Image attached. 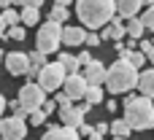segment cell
<instances>
[{
	"label": "cell",
	"instance_id": "1",
	"mask_svg": "<svg viewBox=\"0 0 154 140\" xmlns=\"http://www.w3.org/2000/svg\"><path fill=\"white\" fill-rule=\"evenodd\" d=\"M76 16L87 30H100L114 22L116 5L114 0H76Z\"/></svg>",
	"mask_w": 154,
	"mask_h": 140
},
{
	"label": "cell",
	"instance_id": "2",
	"mask_svg": "<svg viewBox=\"0 0 154 140\" xmlns=\"http://www.w3.org/2000/svg\"><path fill=\"white\" fill-rule=\"evenodd\" d=\"M125 121L130 124V130H135V132H146V130H152L154 127V103L149 97H143V94H130L125 103Z\"/></svg>",
	"mask_w": 154,
	"mask_h": 140
},
{
	"label": "cell",
	"instance_id": "3",
	"mask_svg": "<svg viewBox=\"0 0 154 140\" xmlns=\"http://www.w3.org/2000/svg\"><path fill=\"white\" fill-rule=\"evenodd\" d=\"M133 86H138V70L130 62L116 59L106 73V89L111 94H127Z\"/></svg>",
	"mask_w": 154,
	"mask_h": 140
},
{
	"label": "cell",
	"instance_id": "4",
	"mask_svg": "<svg viewBox=\"0 0 154 140\" xmlns=\"http://www.w3.org/2000/svg\"><path fill=\"white\" fill-rule=\"evenodd\" d=\"M62 46V24L57 22H43L38 27V38H35V51L41 54H54L57 49Z\"/></svg>",
	"mask_w": 154,
	"mask_h": 140
},
{
	"label": "cell",
	"instance_id": "5",
	"mask_svg": "<svg viewBox=\"0 0 154 140\" xmlns=\"http://www.w3.org/2000/svg\"><path fill=\"white\" fill-rule=\"evenodd\" d=\"M65 78H68V73L62 70L60 62H46V65L41 67L38 78H35V84H38L43 92H57V89H62Z\"/></svg>",
	"mask_w": 154,
	"mask_h": 140
},
{
	"label": "cell",
	"instance_id": "6",
	"mask_svg": "<svg viewBox=\"0 0 154 140\" xmlns=\"http://www.w3.org/2000/svg\"><path fill=\"white\" fill-rule=\"evenodd\" d=\"M22 105H24V111H27V116L32 113V111H38L41 105H43V100H46V92L35 84V81H27L22 89H19V97H16Z\"/></svg>",
	"mask_w": 154,
	"mask_h": 140
},
{
	"label": "cell",
	"instance_id": "7",
	"mask_svg": "<svg viewBox=\"0 0 154 140\" xmlns=\"http://www.w3.org/2000/svg\"><path fill=\"white\" fill-rule=\"evenodd\" d=\"M0 138L3 140H24L27 138V124H24V119H16V116L0 119Z\"/></svg>",
	"mask_w": 154,
	"mask_h": 140
},
{
	"label": "cell",
	"instance_id": "8",
	"mask_svg": "<svg viewBox=\"0 0 154 140\" xmlns=\"http://www.w3.org/2000/svg\"><path fill=\"white\" fill-rule=\"evenodd\" d=\"M92 111V105L89 103H81V105H68V108H60V119H62V127H79V124H84V116Z\"/></svg>",
	"mask_w": 154,
	"mask_h": 140
},
{
	"label": "cell",
	"instance_id": "9",
	"mask_svg": "<svg viewBox=\"0 0 154 140\" xmlns=\"http://www.w3.org/2000/svg\"><path fill=\"white\" fill-rule=\"evenodd\" d=\"M3 62H5V70L11 76H27V70H30V59L24 51H8Z\"/></svg>",
	"mask_w": 154,
	"mask_h": 140
},
{
	"label": "cell",
	"instance_id": "10",
	"mask_svg": "<svg viewBox=\"0 0 154 140\" xmlns=\"http://www.w3.org/2000/svg\"><path fill=\"white\" fill-rule=\"evenodd\" d=\"M87 86H89V84H87V78H84L81 73H73V76H68V78H65L62 92H65V94H68V97L76 103V100H81V97H84Z\"/></svg>",
	"mask_w": 154,
	"mask_h": 140
},
{
	"label": "cell",
	"instance_id": "11",
	"mask_svg": "<svg viewBox=\"0 0 154 140\" xmlns=\"http://www.w3.org/2000/svg\"><path fill=\"white\" fill-rule=\"evenodd\" d=\"M106 73H108V67L100 62V59H92L87 67H84V78H87V84H95V86H103L106 84Z\"/></svg>",
	"mask_w": 154,
	"mask_h": 140
},
{
	"label": "cell",
	"instance_id": "12",
	"mask_svg": "<svg viewBox=\"0 0 154 140\" xmlns=\"http://www.w3.org/2000/svg\"><path fill=\"white\" fill-rule=\"evenodd\" d=\"M41 140H81V135L73 130V127H49Z\"/></svg>",
	"mask_w": 154,
	"mask_h": 140
},
{
	"label": "cell",
	"instance_id": "13",
	"mask_svg": "<svg viewBox=\"0 0 154 140\" xmlns=\"http://www.w3.org/2000/svg\"><path fill=\"white\" fill-rule=\"evenodd\" d=\"M114 5H116V16L119 19H135L143 3L141 0H114Z\"/></svg>",
	"mask_w": 154,
	"mask_h": 140
},
{
	"label": "cell",
	"instance_id": "14",
	"mask_svg": "<svg viewBox=\"0 0 154 140\" xmlns=\"http://www.w3.org/2000/svg\"><path fill=\"white\" fill-rule=\"evenodd\" d=\"M122 38H127V32H125V24H122V19H119V16H114V22L103 27V35H100V40H116V43H119Z\"/></svg>",
	"mask_w": 154,
	"mask_h": 140
},
{
	"label": "cell",
	"instance_id": "15",
	"mask_svg": "<svg viewBox=\"0 0 154 140\" xmlns=\"http://www.w3.org/2000/svg\"><path fill=\"white\" fill-rule=\"evenodd\" d=\"M84 40H87L84 27H62V43L65 46H81Z\"/></svg>",
	"mask_w": 154,
	"mask_h": 140
},
{
	"label": "cell",
	"instance_id": "16",
	"mask_svg": "<svg viewBox=\"0 0 154 140\" xmlns=\"http://www.w3.org/2000/svg\"><path fill=\"white\" fill-rule=\"evenodd\" d=\"M125 32H127V38H130V46L135 49V40H141V38H143L146 27H143V22L135 16V19H127V24H125Z\"/></svg>",
	"mask_w": 154,
	"mask_h": 140
},
{
	"label": "cell",
	"instance_id": "17",
	"mask_svg": "<svg viewBox=\"0 0 154 140\" xmlns=\"http://www.w3.org/2000/svg\"><path fill=\"white\" fill-rule=\"evenodd\" d=\"M138 89H141V94H143V97L154 100V67H152V70L138 73Z\"/></svg>",
	"mask_w": 154,
	"mask_h": 140
},
{
	"label": "cell",
	"instance_id": "18",
	"mask_svg": "<svg viewBox=\"0 0 154 140\" xmlns=\"http://www.w3.org/2000/svg\"><path fill=\"white\" fill-rule=\"evenodd\" d=\"M41 22V13H38V8H30V5H24L22 11H19V24L22 27H35Z\"/></svg>",
	"mask_w": 154,
	"mask_h": 140
},
{
	"label": "cell",
	"instance_id": "19",
	"mask_svg": "<svg viewBox=\"0 0 154 140\" xmlns=\"http://www.w3.org/2000/svg\"><path fill=\"white\" fill-rule=\"evenodd\" d=\"M27 59H30V70H27V78H38L41 67L46 65V54H41V51H32V54H27Z\"/></svg>",
	"mask_w": 154,
	"mask_h": 140
},
{
	"label": "cell",
	"instance_id": "20",
	"mask_svg": "<svg viewBox=\"0 0 154 140\" xmlns=\"http://www.w3.org/2000/svg\"><path fill=\"white\" fill-rule=\"evenodd\" d=\"M57 62L62 65V70H65L68 76H73V73H79V70H81L79 57H73V54H68V51H65V54H60V57H57Z\"/></svg>",
	"mask_w": 154,
	"mask_h": 140
},
{
	"label": "cell",
	"instance_id": "21",
	"mask_svg": "<svg viewBox=\"0 0 154 140\" xmlns=\"http://www.w3.org/2000/svg\"><path fill=\"white\" fill-rule=\"evenodd\" d=\"M103 97H106V92H103V86H95V84H89L87 86V92H84V100L95 108L97 103H103Z\"/></svg>",
	"mask_w": 154,
	"mask_h": 140
},
{
	"label": "cell",
	"instance_id": "22",
	"mask_svg": "<svg viewBox=\"0 0 154 140\" xmlns=\"http://www.w3.org/2000/svg\"><path fill=\"white\" fill-rule=\"evenodd\" d=\"M130 124L125 121V119H114V124H111V138H130Z\"/></svg>",
	"mask_w": 154,
	"mask_h": 140
},
{
	"label": "cell",
	"instance_id": "23",
	"mask_svg": "<svg viewBox=\"0 0 154 140\" xmlns=\"http://www.w3.org/2000/svg\"><path fill=\"white\" fill-rule=\"evenodd\" d=\"M68 8L65 5H54L51 8V13H49V22H57V24H62V22H68Z\"/></svg>",
	"mask_w": 154,
	"mask_h": 140
},
{
	"label": "cell",
	"instance_id": "24",
	"mask_svg": "<svg viewBox=\"0 0 154 140\" xmlns=\"http://www.w3.org/2000/svg\"><path fill=\"white\" fill-rule=\"evenodd\" d=\"M0 19L5 22V27H16V24H19V11H14V8H5V11L0 13Z\"/></svg>",
	"mask_w": 154,
	"mask_h": 140
},
{
	"label": "cell",
	"instance_id": "25",
	"mask_svg": "<svg viewBox=\"0 0 154 140\" xmlns=\"http://www.w3.org/2000/svg\"><path fill=\"white\" fill-rule=\"evenodd\" d=\"M5 38H8V40H24V27H22V24L8 27V30H5Z\"/></svg>",
	"mask_w": 154,
	"mask_h": 140
},
{
	"label": "cell",
	"instance_id": "26",
	"mask_svg": "<svg viewBox=\"0 0 154 140\" xmlns=\"http://www.w3.org/2000/svg\"><path fill=\"white\" fill-rule=\"evenodd\" d=\"M8 108L14 111V116H16V119H27V111H24V105H22L19 100H8Z\"/></svg>",
	"mask_w": 154,
	"mask_h": 140
},
{
	"label": "cell",
	"instance_id": "27",
	"mask_svg": "<svg viewBox=\"0 0 154 140\" xmlns=\"http://www.w3.org/2000/svg\"><path fill=\"white\" fill-rule=\"evenodd\" d=\"M138 19L143 22V27H146V30H152V32H154V5H149V8H146V13H143V16H138Z\"/></svg>",
	"mask_w": 154,
	"mask_h": 140
},
{
	"label": "cell",
	"instance_id": "28",
	"mask_svg": "<svg viewBox=\"0 0 154 140\" xmlns=\"http://www.w3.org/2000/svg\"><path fill=\"white\" fill-rule=\"evenodd\" d=\"M27 119H30V124H35V127H41V124H43V121H46L49 116H46V113H43V111L38 108V111H32V113H30Z\"/></svg>",
	"mask_w": 154,
	"mask_h": 140
},
{
	"label": "cell",
	"instance_id": "29",
	"mask_svg": "<svg viewBox=\"0 0 154 140\" xmlns=\"http://www.w3.org/2000/svg\"><path fill=\"white\" fill-rule=\"evenodd\" d=\"M54 103H57V108H68V105H73V100H70L65 92H60V94L54 97Z\"/></svg>",
	"mask_w": 154,
	"mask_h": 140
},
{
	"label": "cell",
	"instance_id": "30",
	"mask_svg": "<svg viewBox=\"0 0 154 140\" xmlns=\"http://www.w3.org/2000/svg\"><path fill=\"white\" fill-rule=\"evenodd\" d=\"M84 43H87L89 49H97L103 40H100V35H95V32H87V40H84Z\"/></svg>",
	"mask_w": 154,
	"mask_h": 140
},
{
	"label": "cell",
	"instance_id": "31",
	"mask_svg": "<svg viewBox=\"0 0 154 140\" xmlns=\"http://www.w3.org/2000/svg\"><path fill=\"white\" fill-rule=\"evenodd\" d=\"M76 132H79V135H81V138H89V135H92V132H95V127H92V124H87V121H84V124H79V127H76Z\"/></svg>",
	"mask_w": 154,
	"mask_h": 140
},
{
	"label": "cell",
	"instance_id": "32",
	"mask_svg": "<svg viewBox=\"0 0 154 140\" xmlns=\"http://www.w3.org/2000/svg\"><path fill=\"white\" fill-rule=\"evenodd\" d=\"M41 111H43L46 116H51V113L57 111V103H54V100H43V105H41Z\"/></svg>",
	"mask_w": 154,
	"mask_h": 140
},
{
	"label": "cell",
	"instance_id": "33",
	"mask_svg": "<svg viewBox=\"0 0 154 140\" xmlns=\"http://www.w3.org/2000/svg\"><path fill=\"white\" fill-rule=\"evenodd\" d=\"M95 132H97V135H108V132H111V124H108V121H97V124H95Z\"/></svg>",
	"mask_w": 154,
	"mask_h": 140
},
{
	"label": "cell",
	"instance_id": "34",
	"mask_svg": "<svg viewBox=\"0 0 154 140\" xmlns=\"http://www.w3.org/2000/svg\"><path fill=\"white\" fill-rule=\"evenodd\" d=\"M152 49H154V43H152V40H146V38H141V43H138V51H141V54H149Z\"/></svg>",
	"mask_w": 154,
	"mask_h": 140
},
{
	"label": "cell",
	"instance_id": "35",
	"mask_svg": "<svg viewBox=\"0 0 154 140\" xmlns=\"http://www.w3.org/2000/svg\"><path fill=\"white\" fill-rule=\"evenodd\" d=\"M89 62H92V54H89V51H81V54H79V65H81V67H87Z\"/></svg>",
	"mask_w": 154,
	"mask_h": 140
},
{
	"label": "cell",
	"instance_id": "36",
	"mask_svg": "<svg viewBox=\"0 0 154 140\" xmlns=\"http://www.w3.org/2000/svg\"><path fill=\"white\" fill-rule=\"evenodd\" d=\"M41 3H43V0H16V5H22V8H24V5H30V8H41Z\"/></svg>",
	"mask_w": 154,
	"mask_h": 140
},
{
	"label": "cell",
	"instance_id": "37",
	"mask_svg": "<svg viewBox=\"0 0 154 140\" xmlns=\"http://www.w3.org/2000/svg\"><path fill=\"white\" fill-rule=\"evenodd\" d=\"M5 108H8V100L0 94V119H3V111H5Z\"/></svg>",
	"mask_w": 154,
	"mask_h": 140
},
{
	"label": "cell",
	"instance_id": "38",
	"mask_svg": "<svg viewBox=\"0 0 154 140\" xmlns=\"http://www.w3.org/2000/svg\"><path fill=\"white\" fill-rule=\"evenodd\" d=\"M5 30H8V27H5V22H3V19H0V40H3V38H5Z\"/></svg>",
	"mask_w": 154,
	"mask_h": 140
},
{
	"label": "cell",
	"instance_id": "39",
	"mask_svg": "<svg viewBox=\"0 0 154 140\" xmlns=\"http://www.w3.org/2000/svg\"><path fill=\"white\" fill-rule=\"evenodd\" d=\"M0 8L5 11V8H11V0H0Z\"/></svg>",
	"mask_w": 154,
	"mask_h": 140
},
{
	"label": "cell",
	"instance_id": "40",
	"mask_svg": "<svg viewBox=\"0 0 154 140\" xmlns=\"http://www.w3.org/2000/svg\"><path fill=\"white\" fill-rule=\"evenodd\" d=\"M54 3H57V5H65V8H68V5H70L73 0H54Z\"/></svg>",
	"mask_w": 154,
	"mask_h": 140
},
{
	"label": "cell",
	"instance_id": "41",
	"mask_svg": "<svg viewBox=\"0 0 154 140\" xmlns=\"http://www.w3.org/2000/svg\"><path fill=\"white\" fill-rule=\"evenodd\" d=\"M87 140H103V135H97V132H92V135H89Z\"/></svg>",
	"mask_w": 154,
	"mask_h": 140
},
{
	"label": "cell",
	"instance_id": "42",
	"mask_svg": "<svg viewBox=\"0 0 154 140\" xmlns=\"http://www.w3.org/2000/svg\"><path fill=\"white\" fill-rule=\"evenodd\" d=\"M146 62H152V65H154V49L149 51V54H146Z\"/></svg>",
	"mask_w": 154,
	"mask_h": 140
},
{
	"label": "cell",
	"instance_id": "43",
	"mask_svg": "<svg viewBox=\"0 0 154 140\" xmlns=\"http://www.w3.org/2000/svg\"><path fill=\"white\" fill-rule=\"evenodd\" d=\"M141 3H143L146 8H149V5H154V0H141Z\"/></svg>",
	"mask_w": 154,
	"mask_h": 140
},
{
	"label": "cell",
	"instance_id": "44",
	"mask_svg": "<svg viewBox=\"0 0 154 140\" xmlns=\"http://www.w3.org/2000/svg\"><path fill=\"white\" fill-rule=\"evenodd\" d=\"M3 59H5V51H3V49H0V62H3Z\"/></svg>",
	"mask_w": 154,
	"mask_h": 140
},
{
	"label": "cell",
	"instance_id": "45",
	"mask_svg": "<svg viewBox=\"0 0 154 140\" xmlns=\"http://www.w3.org/2000/svg\"><path fill=\"white\" fill-rule=\"evenodd\" d=\"M111 140H127V138H111Z\"/></svg>",
	"mask_w": 154,
	"mask_h": 140
},
{
	"label": "cell",
	"instance_id": "46",
	"mask_svg": "<svg viewBox=\"0 0 154 140\" xmlns=\"http://www.w3.org/2000/svg\"><path fill=\"white\" fill-rule=\"evenodd\" d=\"M11 3H16V0H11Z\"/></svg>",
	"mask_w": 154,
	"mask_h": 140
},
{
	"label": "cell",
	"instance_id": "47",
	"mask_svg": "<svg viewBox=\"0 0 154 140\" xmlns=\"http://www.w3.org/2000/svg\"><path fill=\"white\" fill-rule=\"evenodd\" d=\"M152 43H154V38H152Z\"/></svg>",
	"mask_w": 154,
	"mask_h": 140
},
{
	"label": "cell",
	"instance_id": "48",
	"mask_svg": "<svg viewBox=\"0 0 154 140\" xmlns=\"http://www.w3.org/2000/svg\"><path fill=\"white\" fill-rule=\"evenodd\" d=\"M0 140H3V138H0Z\"/></svg>",
	"mask_w": 154,
	"mask_h": 140
}]
</instances>
